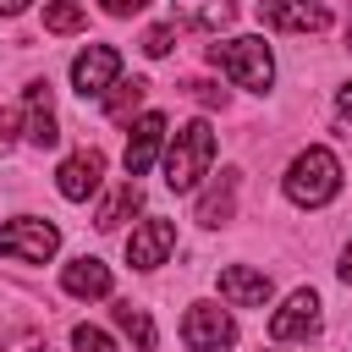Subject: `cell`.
Returning a JSON list of instances; mask_svg holds the SVG:
<instances>
[{
  "mask_svg": "<svg viewBox=\"0 0 352 352\" xmlns=\"http://www.w3.org/2000/svg\"><path fill=\"white\" fill-rule=\"evenodd\" d=\"M138 209H143V187H138V182L126 176V182H121V187H116V192H110V198L99 204L94 226H99V231H116V226H126V220H132Z\"/></svg>",
  "mask_w": 352,
  "mask_h": 352,
  "instance_id": "cell-17",
  "label": "cell"
},
{
  "mask_svg": "<svg viewBox=\"0 0 352 352\" xmlns=\"http://www.w3.org/2000/svg\"><path fill=\"white\" fill-rule=\"evenodd\" d=\"M270 336L275 341H308V336H319V297L302 286V292H292L275 314H270Z\"/></svg>",
  "mask_w": 352,
  "mask_h": 352,
  "instance_id": "cell-11",
  "label": "cell"
},
{
  "mask_svg": "<svg viewBox=\"0 0 352 352\" xmlns=\"http://www.w3.org/2000/svg\"><path fill=\"white\" fill-rule=\"evenodd\" d=\"M16 143V110H0V148Z\"/></svg>",
  "mask_w": 352,
  "mask_h": 352,
  "instance_id": "cell-25",
  "label": "cell"
},
{
  "mask_svg": "<svg viewBox=\"0 0 352 352\" xmlns=\"http://www.w3.org/2000/svg\"><path fill=\"white\" fill-rule=\"evenodd\" d=\"M60 248V231L55 220H38V214H16L0 226V253L16 258V264H50Z\"/></svg>",
  "mask_w": 352,
  "mask_h": 352,
  "instance_id": "cell-4",
  "label": "cell"
},
{
  "mask_svg": "<svg viewBox=\"0 0 352 352\" xmlns=\"http://www.w3.org/2000/svg\"><path fill=\"white\" fill-rule=\"evenodd\" d=\"M60 286H66V297H82V302H94V297H110V264L104 258H72L66 270H60Z\"/></svg>",
  "mask_w": 352,
  "mask_h": 352,
  "instance_id": "cell-14",
  "label": "cell"
},
{
  "mask_svg": "<svg viewBox=\"0 0 352 352\" xmlns=\"http://www.w3.org/2000/svg\"><path fill=\"white\" fill-rule=\"evenodd\" d=\"M209 60L248 94H270L275 82V55L264 38H226V44H209Z\"/></svg>",
  "mask_w": 352,
  "mask_h": 352,
  "instance_id": "cell-3",
  "label": "cell"
},
{
  "mask_svg": "<svg viewBox=\"0 0 352 352\" xmlns=\"http://www.w3.org/2000/svg\"><path fill=\"white\" fill-rule=\"evenodd\" d=\"M220 297H226L231 308H264V302L275 297V286H270V275H264V270L231 264V270H220Z\"/></svg>",
  "mask_w": 352,
  "mask_h": 352,
  "instance_id": "cell-13",
  "label": "cell"
},
{
  "mask_svg": "<svg viewBox=\"0 0 352 352\" xmlns=\"http://www.w3.org/2000/svg\"><path fill=\"white\" fill-rule=\"evenodd\" d=\"M33 0H0V16H16V11H28Z\"/></svg>",
  "mask_w": 352,
  "mask_h": 352,
  "instance_id": "cell-28",
  "label": "cell"
},
{
  "mask_svg": "<svg viewBox=\"0 0 352 352\" xmlns=\"http://www.w3.org/2000/svg\"><path fill=\"white\" fill-rule=\"evenodd\" d=\"M143 99H148V82H143V77H116L110 94H104V116H110L116 126H126V121L138 116Z\"/></svg>",
  "mask_w": 352,
  "mask_h": 352,
  "instance_id": "cell-18",
  "label": "cell"
},
{
  "mask_svg": "<svg viewBox=\"0 0 352 352\" xmlns=\"http://www.w3.org/2000/svg\"><path fill=\"white\" fill-rule=\"evenodd\" d=\"M170 248H176V220L148 214V220H138L132 236H126V264H132V270H160V264L170 258Z\"/></svg>",
  "mask_w": 352,
  "mask_h": 352,
  "instance_id": "cell-6",
  "label": "cell"
},
{
  "mask_svg": "<svg viewBox=\"0 0 352 352\" xmlns=\"http://www.w3.org/2000/svg\"><path fill=\"white\" fill-rule=\"evenodd\" d=\"M346 44H352V16H346Z\"/></svg>",
  "mask_w": 352,
  "mask_h": 352,
  "instance_id": "cell-29",
  "label": "cell"
},
{
  "mask_svg": "<svg viewBox=\"0 0 352 352\" xmlns=\"http://www.w3.org/2000/svg\"><path fill=\"white\" fill-rule=\"evenodd\" d=\"M170 11H176V22L204 28V33H220V28L236 16V6H231V0H170Z\"/></svg>",
  "mask_w": 352,
  "mask_h": 352,
  "instance_id": "cell-16",
  "label": "cell"
},
{
  "mask_svg": "<svg viewBox=\"0 0 352 352\" xmlns=\"http://www.w3.org/2000/svg\"><path fill=\"white\" fill-rule=\"evenodd\" d=\"M182 341H187V352H226V346H236V319L220 302H192L182 314Z\"/></svg>",
  "mask_w": 352,
  "mask_h": 352,
  "instance_id": "cell-5",
  "label": "cell"
},
{
  "mask_svg": "<svg viewBox=\"0 0 352 352\" xmlns=\"http://www.w3.org/2000/svg\"><path fill=\"white\" fill-rule=\"evenodd\" d=\"M341 192V160L319 143H308L292 165H286V198L297 209H324L330 198Z\"/></svg>",
  "mask_w": 352,
  "mask_h": 352,
  "instance_id": "cell-2",
  "label": "cell"
},
{
  "mask_svg": "<svg viewBox=\"0 0 352 352\" xmlns=\"http://www.w3.org/2000/svg\"><path fill=\"white\" fill-rule=\"evenodd\" d=\"M72 346H77V352H116V341H110L99 324H77V330H72Z\"/></svg>",
  "mask_w": 352,
  "mask_h": 352,
  "instance_id": "cell-21",
  "label": "cell"
},
{
  "mask_svg": "<svg viewBox=\"0 0 352 352\" xmlns=\"http://www.w3.org/2000/svg\"><path fill=\"white\" fill-rule=\"evenodd\" d=\"M82 22H88L82 0H44V28L50 33H77Z\"/></svg>",
  "mask_w": 352,
  "mask_h": 352,
  "instance_id": "cell-20",
  "label": "cell"
},
{
  "mask_svg": "<svg viewBox=\"0 0 352 352\" xmlns=\"http://www.w3.org/2000/svg\"><path fill=\"white\" fill-rule=\"evenodd\" d=\"M99 6H104L110 16H138V11L148 6V0H99Z\"/></svg>",
  "mask_w": 352,
  "mask_h": 352,
  "instance_id": "cell-24",
  "label": "cell"
},
{
  "mask_svg": "<svg viewBox=\"0 0 352 352\" xmlns=\"http://www.w3.org/2000/svg\"><path fill=\"white\" fill-rule=\"evenodd\" d=\"M336 116H341V121H352V82H341V88H336Z\"/></svg>",
  "mask_w": 352,
  "mask_h": 352,
  "instance_id": "cell-26",
  "label": "cell"
},
{
  "mask_svg": "<svg viewBox=\"0 0 352 352\" xmlns=\"http://www.w3.org/2000/svg\"><path fill=\"white\" fill-rule=\"evenodd\" d=\"M116 324L138 341V352H154V341H160V330H154V319H148V308H138V302H116Z\"/></svg>",
  "mask_w": 352,
  "mask_h": 352,
  "instance_id": "cell-19",
  "label": "cell"
},
{
  "mask_svg": "<svg viewBox=\"0 0 352 352\" xmlns=\"http://www.w3.org/2000/svg\"><path fill=\"white\" fill-rule=\"evenodd\" d=\"M236 187H242V170L226 165V170L214 176V187L198 198V226H226V220L236 214Z\"/></svg>",
  "mask_w": 352,
  "mask_h": 352,
  "instance_id": "cell-15",
  "label": "cell"
},
{
  "mask_svg": "<svg viewBox=\"0 0 352 352\" xmlns=\"http://www.w3.org/2000/svg\"><path fill=\"white\" fill-rule=\"evenodd\" d=\"M99 182H104V154H99V148H77V154H66L60 170H55V187H60V198H72V204H88V198L99 192Z\"/></svg>",
  "mask_w": 352,
  "mask_h": 352,
  "instance_id": "cell-9",
  "label": "cell"
},
{
  "mask_svg": "<svg viewBox=\"0 0 352 352\" xmlns=\"http://www.w3.org/2000/svg\"><path fill=\"white\" fill-rule=\"evenodd\" d=\"M116 77H121V55H116V44H88V50L72 60V88H77L82 99H104Z\"/></svg>",
  "mask_w": 352,
  "mask_h": 352,
  "instance_id": "cell-7",
  "label": "cell"
},
{
  "mask_svg": "<svg viewBox=\"0 0 352 352\" xmlns=\"http://www.w3.org/2000/svg\"><path fill=\"white\" fill-rule=\"evenodd\" d=\"M165 138H170V126H165V116H160V110H143V116L132 121V138H126V154H121V165H126V176H132V182L160 160Z\"/></svg>",
  "mask_w": 352,
  "mask_h": 352,
  "instance_id": "cell-8",
  "label": "cell"
},
{
  "mask_svg": "<svg viewBox=\"0 0 352 352\" xmlns=\"http://www.w3.org/2000/svg\"><path fill=\"white\" fill-rule=\"evenodd\" d=\"M170 44H176V28H165V22L143 33V55H154V60H160V55H170Z\"/></svg>",
  "mask_w": 352,
  "mask_h": 352,
  "instance_id": "cell-22",
  "label": "cell"
},
{
  "mask_svg": "<svg viewBox=\"0 0 352 352\" xmlns=\"http://www.w3.org/2000/svg\"><path fill=\"white\" fill-rule=\"evenodd\" d=\"M258 22L280 28V33H324L330 11L319 0H258Z\"/></svg>",
  "mask_w": 352,
  "mask_h": 352,
  "instance_id": "cell-10",
  "label": "cell"
},
{
  "mask_svg": "<svg viewBox=\"0 0 352 352\" xmlns=\"http://www.w3.org/2000/svg\"><path fill=\"white\" fill-rule=\"evenodd\" d=\"M209 165H214V126L198 116V121L176 126V138L165 148V187L170 192H192L209 176Z\"/></svg>",
  "mask_w": 352,
  "mask_h": 352,
  "instance_id": "cell-1",
  "label": "cell"
},
{
  "mask_svg": "<svg viewBox=\"0 0 352 352\" xmlns=\"http://www.w3.org/2000/svg\"><path fill=\"white\" fill-rule=\"evenodd\" d=\"M22 138L33 148H55L60 143V121L50 110V82H28V94H22Z\"/></svg>",
  "mask_w": 352,
  "mask_h": 352,
  "instance_id": "cell-12",
  "label": "cell"
},
{
  "mask_svg": "<svg viewBox=\"0 0 352 352\" xmlns=\"http://www.w3.org/2000/svg\"><path fill=\"white\" fill-rule=\"evenodd\" d=\"M187 94L204 104V110H214V104H226V88H214V82H187Z\"/></svg>",
  "mask_w": 352,
  "mask_h": 352,
  "instance_id": "cell-23",
  "label": "cell"
},
{
  "mask_svg": "<svg viewBox=\"0 0 352 352\" xmlns=\"http://www.w3.org/2000/svg\"><path fill=\"white\" fill-rule=\"evenodd\" d=\"M336 270H341V280H346V286H352V242H346V248H341V264H336Z\"/></svg>",
  "mask_w": 352,
  "mask_h": 352,
  "instance_id": "cell-27",
  "label": "cell"
}]
</instances>
